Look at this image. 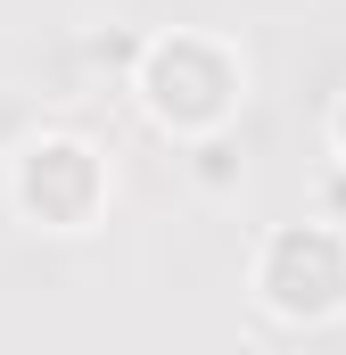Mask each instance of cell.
<instances>
[{"label": "cell", "mask_w": 346, "mask_h": 355, "mask_svg": "<svg viewBox=\"0 0 346 355\" xmlns=\"http://www.w3.org/2000/svg\"><path fill=\"white\" fill-rule=\"evenodd\" d=\"M132 91L149 124H165L181 141H215L248 99V58L215 33H157L132 50Z\"/></svg>", "instance_id": "obj_1"}, {"label": "cell", "mask_w": 346, "mask_h": 355, "mask_svg": "<svg viewBox=\"0 0 346 355\" xmlns=\"http://www.w3.org/2000/svg\"><path fill=\"white\" fill-rule=\"evenodd\" d=\"M256 306L272 322H330L346 314V223H280L256 248Z\"/></svg>", "instance_id": "obj_2"}, {"label": "cell", "mask_w": 346, "mask_h": 355, "mask_svg": "<svg viewBox=\"0 0 346 355\" xmlns=\"http://www.w3.org/2000/svg\"><path fill=\"white\" fill-rule=\"evenodd\" d=\"M8 198L42 232H83L91 215L107 207V157L91 149L83 132H33L8 157Z\"/></svg>", "instance_id": "obj_3"}, {"label": "cell", "mask_w": 346, "mask_h": 355, "mask_svg": "<svg viewBox=\"0 0 346 355\" xmlns=\"http://www.w3.org/2000/svg\"><path fill=\"white\" fill-rule=\"evenodd\" d=\"M330 149H338V166H346V91H338V107H330Z\"/></svg>", "instance_id": "obj_4"}]
</instances>
